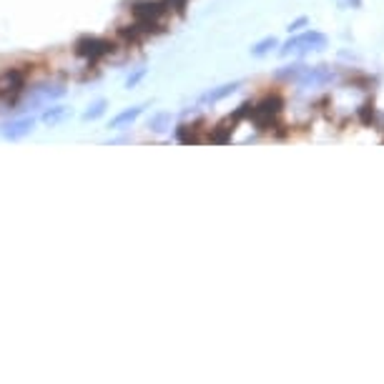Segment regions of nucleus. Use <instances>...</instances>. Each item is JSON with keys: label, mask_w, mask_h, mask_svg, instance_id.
I'll return each mask as SVG.
<instances>
[{"label": "nucleus", "mask_w": 384, "mask_h": 384, "mask_svg": "<svg viewBox=\"0 0 384 384\" xmlns=\"http://www.w3.org/2000/svg\"><path fill=\"white\" fill-rule=\"evenodd\" d=\"M327 43H329L327 35L319 33V30H304V33L289 38L287 43L279 48V56L289 58V56H304V53L309 51H324Z\"/></svg>", "instance_id": "f257e3e1"}, {"label": "nucleus", "mask_w": 384, "mask_h": 384, "mask_svg": "<svg viewBox=\"0 0 384 384\" xmlns=\"http://www.w3.org/2000/svg\"><path fill=\"white\" fill-rule=\"evenodd\" d=\"M113 51H116V43L111 38H98V35H83L73 45V53L85 63H98L101 58L111 56Z\"/></svg>", "instance_id": "f03ea898"}, {"label": "nucleus", "mask_w": 384, "mask_h": 384, "mask_svg": "<svg viewBox=\"0 0 384 384\" xmlns=\"http://www.w3.org/2000/svg\"><path fill=\"white\" fill-rule=\"evenodd\" d=\"M282 108H284V98L279 96V93H269V96H264L259 103H254L251 106V119H254V124L259 126L261 131H269L271 126H277L279 116H282Z\"/></svg>", "instance_id": "7ed1b4c3"}, {"label": "nucleus", "mask_w": 384, "mask_h": 384, "mask_svg": "<svg viewBox=\"0 0 384 384\" xmlns=\"http://www.w3.org/2000/svg\"><path fill=\"white\" fill-rule=\"evenodd\" d=\"M28 85V71L25 68H8L0 73V98L6 103H16L18 96Z\"/></svg>", "instance_id": "20e7f679"}, {"label": "nucleus", "mask_w": 384, "mask_h": 384, "mask_svg": "<svg viewBox=\"0 0 384 384\" xmlns=\"http://www.w3.org/2000/svg\"><path fill=\"white\" fill-rule=\"evenodd\" d=\"M334 80V71H332V66H306L304 68V73H301V78L296 80L299 85H327V83H332Z\"/></svg>", "instance_id": "39448f33"}, {"label": "nucleus", "mask_w": 384, "mask_h": 384, "mask_svg": "<svg viewBox=\"0 0 384 384\" xmlns=\"http://www.w3.org/2000/svg\"><path fill=\"white\" fill-rule=\"evenodd\" d=\"M35 128V119L33 116H23V119H16L11 124H3V136H6L8 141H20L30 131Z\"/></svg>", "instance_id": "423d86ee"}, {"label": "nucleus", "mask_w": 384, "mask_h": 384, "mask_svg": "<svg viewBox=\"0 0 384 384\" xmlns=\"http://www.w3.org/2000/svg\"><path fill=\"white\" fill-rule=\"evenodd\" d=\"M234 124H236V121H234L232 116H229L226 121H221L216 128H211V133L206 136V141H211V143H229V141H232Z\"/></svg>", "instance_id": "0eeeda50"}, {"label": "nucleus", "mask_w": 384, "mask_h": 384, "mask_svg": "<svg viewBox=\"0 0 384 384\" xmlns=\"http://www.w3.org/2000/svg\"><path fill=\"white\" fill-rule=\"evenodd\" d=\"M146 106H148V103H141V106H133V108H126V111H121L116 119H111V128H128V126L133 124L138 116H141Z\"/></svg>", "instance_id": "6e6552de"}, {"label": "nucleus", "mask_w": 384, "mask_h": 384, "mask_svg": "<svg viewBox=\"0 0 384 384\" xmlns=\"http://www.w3.org/2000/svg\"><path fill=\"white\" fill-rule=\"evenodd\" d=\"M239 80H234V83H224V85H219V88H214V90H209V93H206V96L201 98L203 103H219V101H224L226 96H232L234 90L239 88Z\"/></svg>", "instance_id": "1a4fd4ad"}, {"label": "nucleus", "mask_w": 384, "mask_h": 384, "mask_svg": "<svg viewBox=\"0 0 384 384\" xmlns=\"http://www.w3.org/2000/svg\"><path fill=\"white\" fill-rule=\"evenodd\" d=\"M171 124H174V113L161 111L148 121V128H151L153 133H166V131H171Z\"/></svg>", "instance_id": "9d476101"}, {"label": "nucleus", "mask_w": 384, "mask_h": 384, "mask_svg": "<svg viewBox=\"0 0 384 384\" xmlns=\"http://www.w3.org/2000/svg\"><path fill=\"white\" fill-rule=\"evenodd\" d=\"M274 48H279V40L274 38V35H266V38H261L259 43L251 45V56H254V58H264V56H269Z\"/></svg>", "instance_id": "9b49d317"}, {"label": "nucleus", "mask_w": 384, "mask_h": 384, "mask_svg": "<svg viewBox=\"0 0 384 384\" xmlns=\"http://www.w3.org/2000/svg\"><path fill=\"white\" fill-rule=\"evenodd\" d=\"M66 106H51V108H45L43 116H40V121H43L45 126H56L61 124L63 119H66Z\"/></svg>", "instance_id": "f8f14e48"}, {"label": "nucleus", "mask_w": 384, "mask_h": 384, "mask_svg": "<svg viewBox=\"0 0 384 384\" xmlns=\"http://www.w3.org/2000/svg\"><path fill=\"white\" fill-rule=\"evenodd\" d=\"M106 108H108L106 98H98V101L88 103V108L83 111V121H96V119H101L103 113H106Z\"/></svg>", "instance_id": "ddd939ff"}, {"label": "nucleus", "mask_w": 384, "mask_h": 384, "mask_svg": "<svg viewBox=\"0 0 384 384\" xmlns=\"http://www.w3.org/2000/svg\"><path fill=\"white\" fill-rule=\"evenodd\" d=\"M304 63H294V66H284L282 71H279V78H284V80H294V83H296V80L301 78V73H304Z\"/></svg>", "instance_id": "4468645a"}, {"label": "nucleus", "mask_w": 384, "mask_h": 384, "mask_svg": "<svg viewBox=\"0 0 384 384\" xmlns=\"http://www.w3.org/2000/svg\"><path fill=\"white\" fill-rule=\"evenodd\" d=\"M143 78H146V68H138L133 76H128V80H126V88H136V85L141 83Z\"/></svg>", "instance_id": "2eb2a0df"}, {"label": "nucleus", "mask_w": 384, "mask_h": 384, "mask_svg": "<svg viewBox=\"0 0 384 384\" xmlns=\"http://www.w3.org/2000/svg\"><path fill=\"white\" fill-rule=\"evenodd\" d=\"M359 116H361V121H364V124H369V121L374 119V111H372V106H369V103H364V106L359 108Z\"/></svg>", "instance_id": "dca6fc26"}, {"label": "nucleus", "mask_w": 384, "mask_h": 384, "mask_svg": "<svg viewBox=\"0 0 384 384\" xmlns=\"http://www.w3.org/2000/svg\"><path fill=\"white\" fill-rule=\"evenodd\" d=\"M306 23H309V20H306V18L301 16V18H296L294 23H289V28H287V30H289V33H292V30H299V28H304Z\"/></svg>", "instance_id": "f3484780"}, {"label": "nucleus", "mask_w": 384, "mask_h": 384, "mask_svg": "<svg viewBox=\"0 0 384 384\" xmlns=\"http://www.w3.org/2000/svg\"><path fill=\"white\" fill-rule=\"evenodd\" d=\"M347 3H349L352 8H361V0H347Z\"/></svg>", "instance_id": "a211bd4d"}]
</instances>
